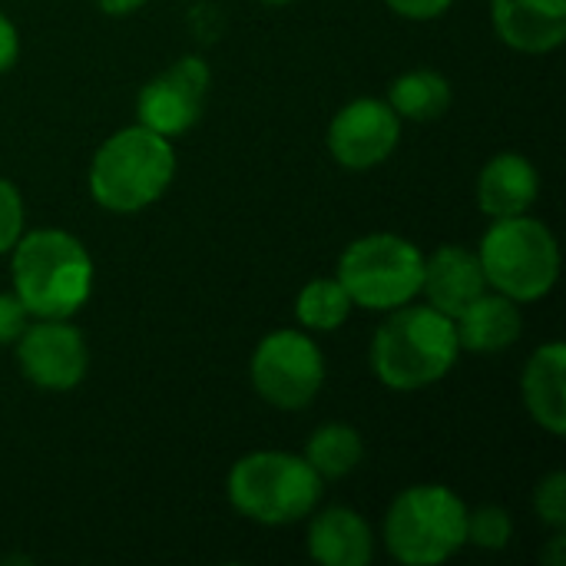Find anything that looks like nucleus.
I'll list each match as a JSON object with an SVG mask.
<instances>
[{"instance_id": "obj_2", "label": "nucleus", "mask_w": 566, "mask_h": 566, "mask_svg": "<svg viewBox=\"0 0 566 566\" xmlns=\"http://www.w3.org/2000/svg\"><path fill=\"white\" fill-rule=\"evenodd\" d=\"M13 295L33 318H73L93 295V259L63 229H36L10 249Z\"/></svg>"}, {"instance_id": "obj_27", "label": "nucleus", "mask_w": 566, "mask_h": 566, "mask_svg": "<svg viewBox=\"0 0 566 566\" xmlns=\"http://www.w3.org/2000/svg\"><path fill=\"white\" fill-rule=\"evenodd\" d=\"M146 0H96V7L106 13V17H129L143 7Z\"/></svg>"}, {"instance_id": "obj_4", "label": "nucleus", "mask_w": 566, "mask_h": 566, "mask_svg": "<svg viewBox=\"0 0 566 566\" xmlns=\"http://www.w3.org/2000/svg\"><path fill=\"white\" fill-rule=\"evenodd\" d=\"M325 481L292 451H252L229 471V504L262 527H289L315 514Z\"/></svg>"}, {"instance_id": "obj_19", "label": "nucleus", "mask_w": 566, "mask_h": 566, "mask_svg": "<svg viewBox=\"0 0 566 566\" xmlns=\"http://www.w3.org/2000/svg\"><path fill=\"white\" fill-rule=\"evenodd\" d=\"M322 481H342L365 461V441L352 424L328 421L315 428L302 454Z\"/></svg>"}, {"instance_id": "obj_10", "label": "nucleus", "mask_w": 566, "mask_h": 566, "mask_svg": "<svg viewBox=\"0 0 566 566\" xmlns=\"http://www.w3.org/2000/svg\"><path fill=\"white\" fill-rule=\"evenodd\" d=\"M209 83H212V73L202 56L196 53L179 56L169 70H163L139 90L136 96L139 126L166 139L189 133L202 119Z\"/></svg>"}, {"instance_id": "obj_21", "label": "nucleus", "mask_w": 566, "mask_h": 566, "mask_svg": "<svg viewBox=\"0 0 566 566\" xmlns=\"http://www.w3.org/2000/svg\"><path fill=\"white\" fill-rule=\"evenodd\" d=\"M468 544L478 551H504L514 537V521L504 507L484 504L478 511H468Z\"/></svg>"}, {"instance_id": "obj_16", "label": "nucleus", "mask_w": 566, "mask_h": 566, "mask_svg": "<svg viewBox=\"0 0 566 566\" xmlns=\"http://www.w3.org/2000/svg\"><path fill=\"white\" fill-rule=\"evenodd\" d=\"M308 554L322 566H368L375 557V534L352 507H325L308 524Z\"/></svg>"}, {"instance_id": "obj_5", "label": "nucleus", "mask_w": 566, "mask_h": 566, "mask_svg": "<svg viewBox=\"0 0 566 566\" xmlns=\"http://www.w3.org/2000/svg\"><path fill=\"white\" fill-rule=\"evenodd\" d=\"M478 259L488 275V289L521 302H541L551 295L560 275L557 235L534 216L494 219L481 235Z\"/></svg>"}, {"instance_id": "obj_29", "label": "nucleus", "mask_w": 566, "mask_h": 566, "mask_svg": "<svg viewBox=\"0 0 566 566\" xmlns=\"http://www.w3.org/2000/svg\"><path fill=\"white\" fill-rule=\"evenodd\" d=\"M262 3H292V0H262Z\"/></svg>"}, {"instance_id": "obj_17", "label": "nucleus", "mask_w": 566, "mask_h": 566, "mask_svg": "<svg viewBox=\"0 0 566 566\" xmlns=\"http://www.w3.org/2000/svg\"><path fill=\"white\" fill-rule=\"evenodd\" d=\"M524 332V318L514 298L501 292L478 295L468 308L454 315L458 345L471 355H497L511 348Z\"/></svg>"}, {"instance_id": "obj_9", "label": "nucleus", "mask_w": 566, "mask_h": 566, "mask_svg": "<svg viewBox=\"0 0 566 566\" xmlns=\"http://www.w3.org/2000/svg\"><path fill=\"white\" fill-rule=\"evenodd\" d=\"M17 345V365L23 378L40 391H73L90 368L86 338L70 318H36L23 328Z\"/></svg>"}, {"instance_id": "obj_23", "label": "nucleus", "mask_w": 566, "mask_h": 566, "mask_svg": "<svg viewBox=\"0 0 566 566\" xmlns=\"http://www.w3.org/2000/svg\"><path fill=\"white\" fill-rule=\"evenodd\" d=\"M23 235V199L20 189L0 176V255H7Z\"/></svg>"}, {"instance_id": "obj_6", "label": "nucleus", "mask_w": 566, "mask_h": 566, "mask_svg": "<svg viewBox=\"0 0 566 566\" xmlns=\"http://www.w3.org/2000/svg\"><path fill=\"white\" fill-rule=\"evenodd\" d=\"M468 504L444 484L401 491L385 514V547L405 566H438L468 544Z\"/></svg>"}, {"instance_id": "obj_26", "label": "nucleus", "mask_w": 566, "mask_h": 566, "mask_svg": "<svg viewBox=\"0 0 566 566\" xmlns=\"http://www.w3.org/2000/svg\"><path fill=\"white\" fill-rule=\"evenodd\" d=\"M17 56H20V33H17V23L0 10V76H3L7 70H13Z\"/></svg>"}, {"instance_id": "obj_7", "label": "nucleus", "mask_w": 566, "mask_h": 566, "mask_svg": "<svg viewBox=\"0 0 566 566\" xmlns=\"http://www.w3.org/2000/svg\"><path fill=\"white\" fill-rule=\"evenodd\" d=\"M424 252L395 232H371L355 239L338 259V282L358 308L391 312L421 295Z\"/></svg>"}, {"instance_id": "obj_24", "label": "nucleus", "mask_w": 566, "mask_h": 566, "mask_svg": "<svg viewBox=\"0 0 566 566\" xmlns=\"http://www.w3.org/2000/svg\"><path fill=\"white\" fill-rule=\"evenodd\" d=\"M30 318L33 315L13 292H0V345H13L30 325Z\"/></svg>"}, {"instance_id": "obj_20", "label": "nucleus", "mask_w": 566, "mask_h": 566, "mask_svg": "<svg viewBox=\"0 0 566 566\" xmlns=\"http://www.w3.org/2000/svg\"><path fill=\"white\" fill-rule=\"evenodd\" d=\"M355 302L338 279H312L295 298V318L308 332H338Z\"/></svg>"}, {"instance_id": "obj_13", "label": "nucleus", "mask_w": 566, "mask_h": 566, "mask_svg": "<svg viewBox=\"0 0 566 566\" xmlns=\"http://www.w3.org/2000/svg\"><path fill=\"white\" fill-rule=\"evenodd\" d=\"M497 36L521 53H551L566 40V0H491Z\"/></svg>"}, {"instance_id": "obj_18", "label": "nucleus", "mask_w": 566, "mask_h": 566, "mask_svg": "<svg viewBox=\"0 0 566 566\" xmlns=\"http://www.w3.org/2000/svg\"><path fill=\"white\" fill-rule=\"evenodd\" d=\"M451 83L438 70H408L388 86V106L401 116V123H434L451 109Z\"/></svg>"}, {"instance_id": "obj_14", "label": "nucleus", "mask_w": 566, "mask_h": 566, "mask_svg": "<svg viewBox=\"0 0 566 566\" xmlns=\"http://www.w3.org/2000/svg\"><path fill=\"white\" fill-rule=\"evenodd\" d=\"M541 196L537 166L521 153H501L484 163L478 176V209L491 219L524 216Z\"/></svg>"}, {"instance_id": "obj_25", "label": "nucleus", "mask_w": 566, "mask_h": 566, "mask_svg": "<svg viewBox=\"0 0 566 566\" xmlns=\"http://www.w3.org/2000/svg\"><path fill=\"white\" fill-rule=\"evenodd\" d=\"M405 20H434L451 10L454 0H385Z\"/></svg>"}, {"instance_id": "obj_15", "label": "nucleus", "mask_w": 566, "mask_h": 566, "mask_svg": "<svg viewBox=\"0 0 566 566\" xmlns=\"http://www.w3.org/2000/svg\"><path fill=\"white\" fill-rule=\"evenodd\" d=\"M527 415L554 438L566 434V345L547 342L541 345L521 378Z\"/></svg>"}, {"instance_id": "obj_22", "label": "nucleus", "mask_w": 566, "mask_h": 566, "mask_svg": "<svg viewBox=\"0 0 566 566\" xmlns=\"http://www.w3.org/2000/svg\"><path fill=\"white\" fill-rule=\"evenodd\" d=\"M534 511L537 517L554 527V531H564L566 527V474L564 471H554L547 474L537 491H534Z\"/></svg>"}, {"instance_id": "obj_8", "label": "nucleus", "mask_w": 566, "mask_h": 566, "mask_svg": "<svg viewBox=\"0 0 566 566\" xmlns=\"http://www.w3.org/2000/svg\"><path fill=\"white\" fill-rule=\"evenodd\" d=\"M249 378L259 398L272 408L302 411L325 385V355L305 332L279 328L259 342L249 361Z\"/></svg>"}, {"instance_id": "obj_28", "label": "nucleus", "mask_w": 566, "mask_h": 566, "mask_svg": "<svg viewBox=\"0 0 566 566\" xmlns=\"http://www.w3.org/2000/svg\"><path fill=\"white\" fill-rule=\"evenodd\" d=\"M544 560L551 566H564L566 564V537L564 531H557L554 534V541H551V551L544 554Z\"/></svg>"}, {"instance_id": "obj_3", "label": "nucleus", "mask_w": 566, "mask_h": 566, "mask_svg": "<svg viewBox=\"0 0 566 566\" xmlns=\"http://www.w3.org/2000/svg\"><path fill=\"white\" fill-rule=\"evenodd\" d=\"M176 176V149L146 126H126L99 143L90 163V196L106 212H139L163 199Z\"/></svg>"}, {"instance_id": "obj_1", "label": "nucleus", "mask_w": 566, "mask_h": 566, "mask_svg": "<svg viewBox=\"0 0 566 566\" xmlns=\"http://www.w3.org/2000/svg\"><path fill=\"white\" fill-rule=\"evenodd\" d=\"M461 358L454 318L431 305L391 308L371 338L368 361L375 378L391 391H424L451 375Z\"/></svg>"}, {"instance_id": "obj_11", "label": "nucleus", "mask_w": 566, "mask_h": 566, "mask_svg": "<svg viewBox=\"0 0 566 566\" xmlns=\"http://www.w3.org/2000/svg\"><path fill=\"white\" fill-rule=\"evenodd\" d=\"M401 143V116L388 99L361 96L345 103L328 123V153L338 166L365 172L381 166Z\"/></svg>"}, {"instance_id": "obj_12", "label": "nucleus", "mask_w": 566, "mask_h": 566, "mask_svg": "<svg viewBox=\"0 0 566 566\" xmlns=\"http://www.w3.org/2000/svg\"><path fill=\"white\" fill-rule=\"evenodd\" d=\"M488 292V275L474 249L468 245H441L434 255H424V275H421V295L431 308L454 318L461 308H468L478 295Z\"/></svg>"}]
</instances>
